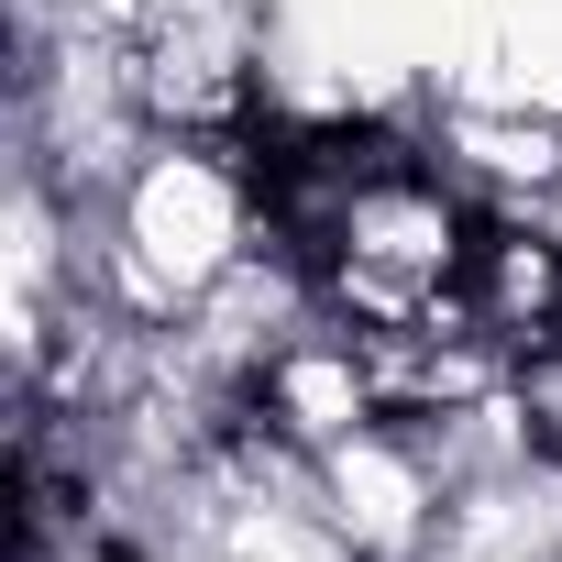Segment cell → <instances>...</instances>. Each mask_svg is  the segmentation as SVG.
Returning <instances> with one entry per match:
<instances>
[{
  "label": "cell",
  "mask_w": 562,
  "mask_h": 562,
  "mask_svg": "<svg viewBox=\"0 0 562 562\" xmlns=\"http://www.w3.org/2000/svg\"><path fill=\"white\" fill-rule=\"evenodd\" d=\"M299 254H310L321 299H331L342 321H364L375 342H408V331H430L441 310H463L474 232H463V210H452L397 144H375V155L353 166V188L310 221Z\"/></svg>",
  "instance_id": "1"
},
{
  "label": "cell",
  "mask_w": 562,
  "mask_h": 562,
  "mask_svg": "<svg viewBox=\"0 0 562 562\" xmlns=\"http://www.w3.org/2000/svg\"><path fill=\"white\" fill-rule=\"evenodd\" d=\"M133 100L188 144H243L254 133V67H243L232 23H210L199 0H177V12H155L133 34Z\"/></svg>",
  "instance_id": "2"
},
{
  "label": "cell",
  "mask_w": 562,
  "mask_h": 562,
  "mask_svg": "<svg viewBox=\"0 0 562 562\" xmlns=\"http://www.w3.org/2000/svg\"><path fill=\"white\" fill-rule=\"evenodd\" d=\"M463 321L496 342V353H551L562 342V232L540 221H496L474 232V265H463Z\"/></svg>",
  "instance_id": "3"
},
{
  "label": "cell",
  "mask_w": 562,
  "mask_h": 562,
  "mask_svg": "<svg viewBox=\"0 0 562 562\" xmlns=\"http://www.w3.org/2000/svg\"><path fill=\"white\" fill-rule=\"evenodd\" d=\"M254 397H265L276 441H299V452H353L375 430V408H386L364 342H288V353H265Z\"/></svg>",
  "instance_id": "4"
},
{
  "label": "cell",
  "mask_w": 562,
  "mask_h": 562,
  "mask_svg": "<svg viewBox=\"0 0 562 562\" xmlns=\"http://www.w3.org/2000/svg\"><path fill=\"white\" fill-rule=\"evenodd\" d=\"M518 408H529V441H540V452H562V342H551V353H529Z\"/></svg>",
  "instance_id": "5"
}]
</instances>
